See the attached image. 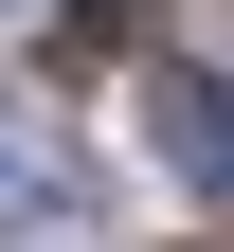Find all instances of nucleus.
<instances>
[{"label":"nucleus","mask_w":234,"mask_h":252,"mask_svg":"<svg viewBox=\"0 0 234 252\" xmlns=\"http://www.w3.org/2000/svg\"><path fill=\"white\" fill-rule=\"evenodd\" d=\"M0 234H54V252H90V198H72V144H54V126H18V108H0Z\"/></svg>","instance_id":"f03ea898"},{"label":"nucleus","mask_w":234,"mask_h":252,"mask_svg":"<svg viewBox=\"0 0 234 252\" xmlns=\"http://www.w3.org/2000/svg\"><path fill=\"white\" fill-rule=\"evenodd\" d=\"M0 18H36V0H0Z\"/></svg>","instance_id":"7ed1b4c3"},{"label":"nucleus","mask_w":234,"mask_h":252,"mask_svg":"<svg viewBox=\"0 0 234 252\" xmlns=\"http://www.w3.org/2000/svg\"><path fill=\"white\" fill-rule=\"evenodd\" d=\"M144 162L180 198H234V90L216 72H144Z\"/></svg>","instance_id":"f257e3e1"}]
</instances>
